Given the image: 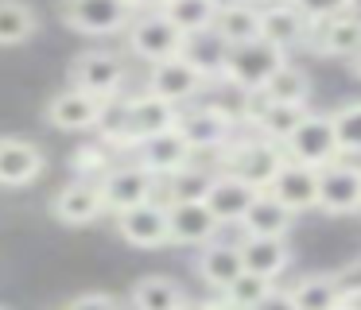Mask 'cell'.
<instances>
[{"label":"cell","instance_id":"24","mask_svg":"<svg viewBox=\"0 0 361 310\" xmlns=\"http://www.w3.org/2000/svg\"><path fill=\"white\" fill-rule=\"evenodd\" d=\"M237 244H241L245 271H257V275L280 279L291 264V248L283 237H245V240H237Z\"/></svg>","mask_w":361,"mask_h":310},{"label":"cell","instance_id":"2","mask_svg":"<svg viewBox=\"0 0 361 310\" xmlns=\"http://www.w3.org/2000/svg\"><path fill=\"white\" fill-rule=\"evenodd\" d=\"M288 62V51L276 43H268L264 35L249 39V43H233L226 51V70H221V78H226L229 85H237V89H264V82L276 74V70Z\"/></svg>","mask_w":361,"mask_h":310},{"label":"cell","instance_id":"39","mask_svg":"<svg viewBox=\"0 0 361 310\" xmlns=\"http://www.w3.org/2000/svg\"><path fill=\"white\" fill-rule=\"evenodd\" d=\"M338 306L361 310V283H353V287H342V299H338Z\"/></svg>","mask_w":361,"mask_h":310},{"label":"cell","instance_id":"30","mask_svg":"<svg viewBox=\"0 0 361 310\" xmlns=\"http://www.w3.org/2000/svg\"><path fill=\"white\" fill-rule=\"evenodd\" d=\"M272 291H276V279L257 275V271H241V275L221 291V302H226V306H237V310H252V306H268Z\"/></svg>","mask_w":361,"mask_h":310},{"label":"cell","instance_id":"38","mask_svg":"<svg viewBox=\"0 0 361 310\" xmlns=\"http://www.w3.org/2000/svg\"><path fill=\"white\" fill-rule=\"evenodd\" d=\"M66 306H71V310H86V306H105V310H113V306H121V299H117V294H105V291H86V294H74V299H66Z\"/></svg>","mask_w":361,"mask_h":310},{"label":"cell","instance_id":"36","mask_svg":"<svg viewBox=\"0 0 361 310\" xmlns=\"http://www.w3.org/2000/svg\"><path fill=\"white\" fill-rule=\"evenodd\" d=\"M113 147L105 144V140H97V144H82L78 151L71 155V170L74 178H102L105 170L113 167Z\"/></svg>","mask_w":361,"mask_h":310},{"label":"cell","instance_id":"10","mask_svg":"<svg viewBox=\"0 0 361 310\" xmlns=\"http://www.w3.org/2000/svg\"><path fill=\"white\" fill-rule=\"evenodd\" d=\"M105 194L97 178H74L63 190H55L51 198V217L59 225H71V229H82V225H94L97 217L105 213Z\"/></svg>","mask_w":361,"mask_h":310},{"label":"cell","instance_id":"23","mask_svg":"<svg viewBox=\"0 0 361 310\" xmlns=\"http://www.w3.org/2000/svg\"><path fill=\"white\" fill-rule=\"evenodd\" d=\"M291 225H295V209L283 206L272 190H260L241 217L245 237H288Z\"/></svg>","mask_w":361,"mask_h":310},{"label":"cell","instance_id":"1","mask_svg":"<svg viewBox=\"0 0 361 310\" xmlns=\"http://www.w3.org/2000/svg\"><path fill=\"white\" fill-rule=\"evenodd\" d=\"M125 43L136 58L144 62H159V58H175L187 46V31L164 12V8H152V12H136L125 27Z\"/></svg>","mask_w":361,"mask_h":310},{"label":"cell","instance_id":"35","mask_svg":"<svg viewBox=\"0 0 361 310\" xmlns=\"http://www.w3.org/2000/svg\"><path fill=\"white\" fill-rule=\"evenodd\" d=\"M330 120H334V136H338L342 155H361V101L334 108Z\"/></svg>","mask_w":361,"mask_h":310},{"label":"cell","instance_id":"6","mask_svg":"<svg viewBox=\"0 0 361 310\" xmlns=\"http://www.w3.org/2000/svg\"><path fill=\"white\" fill-rule=\"evenodd\" d=\"M117 232L125 244L133 248H164L171 244V229H167V202L148 198L136 202L128 209H117Z\"/></svg>","mask_w":361,"mask_h":310},{"label":"cell","instance_id":"15","mask_svg":"<svg viewBox=\"0 0 361 310\" xmlns=\"http://www.w3.org/2000/svg\"><path fill=\"white\" fill-rule=\"evenodd\" d=\"M233 116L218 105H195L179 113V132L190 140L195 151H221L233 140Z\"/></svg>","mask_w":361,"mask_h":310},{"label":"cell","instance_id":"32","mask_svg":"<svg viewBox=\"0 0 361 310\" xmlns=\"http://www.w3.org/2000/svg\"><path fill=\"white\" fill-rule=\"evenodd\" d=\"M218 8H221V0H167L164 12L171 16L187 35H195V31H210L214 27Z\"/></svg>","mask_w":361,"mask_h":310},{"label":"cell","instance_id":"26","mask_svg":"<svg viewBox=\"0 0 361 310\" xmlns=\"http://www.w3.org/2000/svg\"><path fill=\"white\" fill-rule=\"evenodd\" d=\"M214 31H218L229 46H233V43H249V39L260 35V8L257 4H245V0H221L218 20H214Z\"/></svg>","mask_w":361,"mask_h":310},{"label":"cell","instance_id":"19","mask_svg":"<svg viewBox=\"0 0 361 310\" xmlns=\"http://www.w3.org/2000/svg\"><path fill=\"white\" fill-rule=\"evenodd\" d=\"M268 190H272L283 206L295 209V213L319 209V167H307V163H299V159H283V167L276 170Z\"/></svg>","mask_w":361,"mask_h":310},{"label":"cell","instance_id":"34","mask_svg":"<svg viewBox=\"0 0 361 310\" xmlns=\"http://www.w3.org/2000/svg\"><path fill=\"white\" fill-rule=\"evenodd\" d=\"M214 175H206V170H198L195 163H187L183 170H175V175H167L164 182V202H187V198H206V186H210Z\"/></svg>","mask_w":361,"mask_h":310},{"label":"cell","instance_id":"14","mask_svg":"<svg viewBox=\"0 0 361 310\" xmlns=\"http://www.w3.org/2000/svg\"><path fill=\"white\" fill-rule=\"evenodd\" d=\"M167 229H171V244L198 248L218 237L221 221L206 206V198H187V202H167Z\"/></svg>","mask_w":361,"mask_h":310},{"label":"cell","instance_id":"27","mask_svg":"<svg viewBox=\"0 0 361 310\" xmlns=\"http://www.w3.org/2000/svg\"><path fill=\"white\" fill-rule=\"evenodd\" d=\"M39 31V12L27 0H0V46H24Z\"/></svg>","mask_w":361,"mask_h":310},{"label":"cell","instance_id":"25","mask_svg":"<svg viewBox=\"0 0 361 310\" xmlns=\"http://www.w3.org/2000/svg\"><path fill=\"white\" fill-rule=\"evenodd\" d=\"M187 302H190L187 291L171 275H144L128 291V306H136V310H179Z\"/></svg>","mask_w":361,"mask_h":310},{"label":"cell","instance_id":"41","mask_svg":"<svg viewBox=\"0 0 361 310\" xmlns=\"http://www.w3.org/2000/svg\"><path fill=\"white\" fill-rule=\"evenodd\" d=\"M350 70H353V78H357V82H361V51H357V54H353V58H350Z\"/></svg>","mask_w":361,"mask_h":310},{"label":"cell","instance_id":"22","mask_svg":"<svg viewBox=\"0 0 361 310\" xmlns=\"http://www.w3.org/2000/svg\"><path fill=\"white\" fill-rule=\"evenodd\" d=\"M195 271H198V279H202L206 287H214V291L221 294L245 271L241 244H226V240H206V244H198Z\"/></svg>","mask_w":361,"mask_h":310},{"label":"cell","instance_id":"3","mask_svg":"<svg viewBox=\"0 0 361 310\" xmlns=\"http://www.w3.org/2000/svg\"><path fill=\"white\" fill-rule=\"evenodd\" d=\"M221 151H226L221 170H233V175H241L245 182H252L257 190H268V182H272L276 170L283 167V159H288L283 144L260 136V132H257L252 140H229Z\"/></svg>","mask_w":361,"mask_h":310},{"label":"cell","instance_id":"18","mask_svg":"<svg viewBox=\"0 0 361 310\" xmlns=\"http://www.w3.org/2000/svg\"><path fill=\"white\" fill-rule=\"evenodd\" d=\"M47 170V155L24 136H0V186H27Z\"/></svg>","mask_w":361,"mask_h":310},{"label":"cell","instance_id":"20","mask_svg":"<svg viewBox=\"0 0 361 310\" xmlns=\"http://www.w3.org/2000/svg\"><path fill=\"white\" fill-rule=\"evenodd\" d=\"M257 186L245 182L241 175H233V170H218V175L210 178V186H206V206L214 209V217H218L221 225H241L245 209L252 206V198H257Z\"/></svg>","mask_w":361,"mask_h":310},{"label":"cell","instance_id":"4","mask_svg":"<svg viewBox=\"0 0 361 310\" xmlns=\"http://www.w3.org/2000/svg\"><path fill=\"white\" fill-rule=\"evenodd\" d=\"M59 16L71 31L90 39H109V35H125L133 8L128 0H59Z\"/></svg>","mask_w":361,"mask_h":310},{"label":"cell","instance_id":"12","mask_svg":"<svg viewBox=\"0 0 361 310\" xmlns=\"http://www.w3.org/2000/svg\"><path fill=\"white\" fill-rule=\"evenodd\" d=\"M206 82H210V78H206L190 58H183V54L159 58V62H152V70H148V89L159 93V97H167V101H175V105L195 101L198 93L206 89Z\"/></svg>","mask_w":361,"mask_h":310},{"label":"cell","instance_id":"21","mask_svg":"<svg viewBox=\"0 0 361 310\" xmlns=\"http://www.w3.org/2000/svg\"><path fill=\"white\" fill-rule=\"evenodd\" d=\"M260 35H264L268 43L283 46V51H291V46L307 43L311 20H307L291 0H272V4L260 8Z\"/></svg>","mask_w":361,"mask_h":310},{"label":"cell","instance_id":"40","mask_svg":"<svg viewBox=\"0 0 361 310\" xmlns=\"http://www.w3.org/2000/svg\"><path fill=\"white\" fill-rule=\"evenodd\" d=\"M167 0H128V8L133 12H152V8H164Z\"/></svg>","mask_w":361,"mask_h":310},{"label":"cell","instance_id":"11","mask_svg":"<svg viewBox=\"0 0 361 310\" xmlns=\"http://www.w3.org/2000/svg\"><path fill=\"white\" fill-rule=\"evenodd\" d=\"M102 108H105V97H97V93H90V89H78V85H66L63 93H55V97L47 101L43 116H47V124L59 132H94Z\"/></svg>","mask_w":361,"mask_h":310},{"label":"cell","instance_id":"28","mask_svg":"<svg viewBox=\"0 0 361 310\" xmlns=\"http://www.w3.org/2000/svg\"><path fill=\"white\" fill-rule=\"evenodd\" d=\"M226 51H229V43L210 27V31H195V35H187L183 58H190L206 78H221V70H226Z\"/></svg>","mask_w":361,"mask_h":310},{"label":"cell","instance_id":"29","mask_svg":"<svg viewBox=\"0 0 361 310\" xmlns=\"http://www.w3.org/2000/svg\"><path fill=\"white\" fill-rule=\"evenodd\" d=\"M342 299V279L338 275H307L299 287L288 291V302L299 310H334Z\"/></svg>","mask_w":361,"mask_h":310},{"label":"cell","instance_id":"7","mask_svg":"<svg viewBox=\"0 0 361 310\" xmlns=\"http://www.w3.org/2000/svg\"><path fill=\"white\" fill-rule=\"evenodd\" d=\"M319 209L330 217L361 213V163L334 159L319 170Z\"/></svg>","mask_w":361,"mask_h":310},{"label":"cell","instance_id":"17","mask_svg":"<svg viewBox=\"0 0 361 310\" xmlns=\"http://www.w3.org/2000/svg\"><path fill=\"white\" fill-rule=\"evenodd\" d=\"M307 43L319 54L353 58V54L361 51V16L357 12H338V16H326V20H311Z\"/></svg>","mask_w":361,"mask_h":310},{"label":"cell","instance_id":"33","mask_svg":"<svg viewBox=\"0 0 361 310\" xmlns=\"http://www.w3.org/2000/svg\"><path fill=\"white\" fill-rule=\"evenodd\" d=\"M264 93L272 101H307V97H311V78H307L303 66L283 62V66L264 82Z\"/></svg>","mask_w":361,"mask_h":310},{"label":"cell","instance_id":"5","mask_svg":"<svg viewBox=\"0 0 361 310\" xmlns=\"http://www.w3.org/2000/svg\"><path fill=\"white\" fill-rule=\"evenodd\" d=\"M283 151L288 159H299L307 167H326V163L342 159V147H338V136H334V120L330 113H307L299 120V128L283 140Z\"/></svg>","mask_w":361,"mask_h":310},{"label":"cell","instance_id":"9","mask_svg":"<svg viewBox=\"0 0 361 310\" xmlns=\"http://www.w3.org/2000/svg\"><path fill=\"white\" fill-rule=\"evenodd\" d=\"M102 194H105V206L117 213V209H128V206H136V202H148V198H156V190H159V178L152 175L144 163H113L109 170H105L102 178Z\"/></svg>","mask_w":361,"mask_h":310},{"label":"cell","instance_id":"16","mask_svg":"<svg viewBox=\"0 0 361 310\" xmlns=\"http://www.w3.org/2000/svg\"><path fill=\"white\" fill-rule=\"evenodd\" d=\"M133 151H136V163H144L156 178H167V175H175V170H183L187 163H195V155H198L195 147H190V140L179 132V124L159 132V136L140 140Z\"/></svg>","mask_w":361,"mask_h":310},{"label":"cell","instance_id":"37","mask_svg":"<svg viewBox=\"0 0 361 310\" xmlns=\"http://www.w3.org/2000/svg\"><path fill=\"white\" fill-rule=\"evenodd\" d=\"M307 20H326V16H338V12H353L357 0H291Z\"/></svg>","mask_w":361,"mask_h":310},{"label":"cell","instance_id":"8","mask_svg":"<svg viewBox=\"0 0 361 310\" xmlns=\"http://www.w3.org/2000/svg\"><path fill=\"white\" fill-rule=\"evenodd\" d=\"M128 82V66L121 54L113 51H82L71 62V85L90 89L97 97H117Z\"/></svg>","mask_w":361,"mask_h":310},{"label":"cell","instance_id":"13","mask_svg":"<svg viewBox=\"0 0 361 310\" xmlns=\"http://www.w3.org/2000/svg\"><path fill=\"white\" fill-rule=\"evenodd\" d=\"M125 108H128V144L133 147L148 136H159V132L175 128V124H179V113H183L175 101L159 97V93H152V89L125 97Z\"/></svg>","mask_w":361,"mask_h":310},{"label":"cell","instance_id":"31","mask_svg":"<svg viewBox=\"0 0 361 310\" xmlns=\"http://www.w3.org/2000/svg\"><path fill=\"white\" fill-rule=\"evenodd\" d=\"M303 116H307V101H272V105L264 108V116L257 120V128H252V132H260V136L283 144V140H288L291 132L299 128V120H303Z\"/></svg>","mask_w":361,"mask_h":310}]
</instances>
